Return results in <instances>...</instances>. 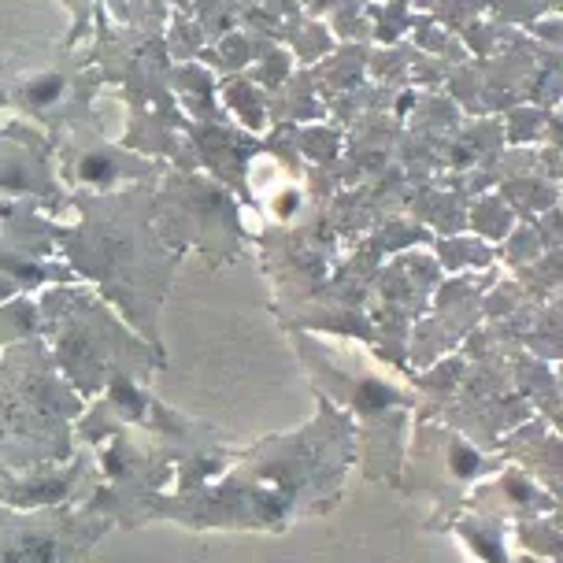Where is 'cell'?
<instances>
[{"mask_svg":"<svg viewBox=\"0 0 563 563\" xmlns=\"http://www.w3.org/2000/svg\"><path fill=\"white\" fill-rule=\"evenodd\" d=\"M86 400L67 386L37 338L12 341L0 356V467L26 471L75 456L70 422Z\"/></svg>","mask_w":563,"mask_h":563,"instance_id":"6da1fadb","label":"cell"},{"mask_svg":"<svg viewBox=\"0 0 563 563\" xmlns=\"http://www.w3.org/2000/svg\"><path fill=\"white\" fill-rule=\"evenodd\" d=\"M300 360L308 375L319 382V397L341 400L345 416L356 427V438L367 441L364 471L375 482H397L400 475V430L408 411L416 408V394L405 382L389 378L386 371L371 364V356H349V352L327 349L319 341L297 338Z\"/></svg>","mask_w":563,"mask_h":563,"instance_id":"7a4b0ae2","label":"cell"},{"mask_svg":"<svg viewBox=\"0 0 563 563\" xmlns=\"http://www.w3.org/2000/svg\"><path fill=\"white\" fill-rule=\"evenodd\" d=\"M48 327L56 330L53 364L78 397H100L115 375H130L145 382L159 360H148V345L130 338L112 316H104L97 305H59V297L45 300Z\"/></svg>","mask_w":563,"mask_h":563,"instance_id":"3957f363","label":"cell"},{"mask_svg":"<svg viewBox=\"0 0 563 563\" xmlns=\"http://www.w3.org/2000/svg\"><path fill=\"white\" fill-rule=\"evenodd\" d=\"M115 522L97 505L15 511L0 505V563H82Z\"/></svg>","mask_w":563,"mask_h":563,"instance_id":"277c9868","label":"cell"},{"mask_svg":"<svg viewBox=\"0 0 563 563\" xmlns=\"http://www.w3.org/2000/svg\"><path fill=\"white\" fill-rule=\"evenodd\" d=\"M104 475L97 478V464L89 452H75L67 464H42L26 471L0 467V505L15 511L37 508H75L97 493Z\"/></svg>","mask_w":563,"mask_h":563,"instance_id":"5b68a950","label":"cell"},{"mask_svg":"<svg viewBox=\"0 0 563 563\" xmlns=\"http://www.w3.org/2000/svg\"><path fill=\"white\" fill-rule=\"evenodd\" d=\"M416 456L427 475L422 482H416L419 489H430L434 482H449V486L460 489H475V482L482 475H493L505 460L489 456V452H478L471 441L456 438L445 427H430V422H419V438H416Z\"/></svg>","mask_w":563,"mask_h":563,"instance_id":"8992f818","label":"cell"},{"mask_svg":"<svg viewBox=\"0 0 563 563\" xmlns=\"http://www.w3.org/2000/svg\"><path fill=\"white\" fill-rule=\"evenodd\" d=\"M471 505L482 511H493L500 519H541L556 511V493H549L527 467L500 471L486 486H475Z\"/></svg>","mask_w":563,"mask_h":563,"instance_id":"52a82bcc","label":"cell"},{"mask_svg":"<svg viewBox=\"0 0 563 563\" xmlns=\"http://www.w3.org/2000/svg\"><path fill=\"white\" fill-rule=\"evenodd\" d=\"M452 530L460 534V541L471 549V556H478L482 563H511L508 549H505V534H508V519L493 516V511H467L464 519L452 522Z\"/></svg>","mask_w":563,"mask_h":563,"instance_id":"ba28073f","label":"cell"},{"mask_svg":"<svg viewBox=\"0 0 563 563\" xmlns=\"http://www.w3.org/2000/svg\"><path fill=\"white\" fill-rule=\"evenodd\" d=\"M30 319H34V308H30V305L8 308L4 316H0V345H12V341H23V334H19V330H12V327H23L26 334H34Z\"/></svg>","mask_w":563,"mask_h":563,"instance_id":"9c48e42d","label":"cell"},{"mask_svg":"<svg viewBox=\"0 0 563 563\" xmlns=\"http://www.w3.org/2000/svg\"><path fill=\"white\" fill-rule=\"evenodd\" d=\"M59 93H64V82H59L56 75H45V78H34L26 89V97L34 100V104H53V100H59Z\"/></svg>","mask_w":563,"mask_h":563,"instance_id":"30bf717a","label":"cell"}]
</instances>
